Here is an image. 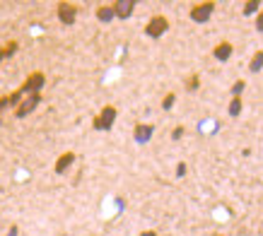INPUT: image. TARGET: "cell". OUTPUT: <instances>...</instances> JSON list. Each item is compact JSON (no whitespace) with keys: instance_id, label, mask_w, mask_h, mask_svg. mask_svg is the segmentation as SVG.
Wrapping results in <instances>:
<instances>
[{"instance_id":"cell-10","label":"cell","mask_w":263,"mask_h":236,"mask_svg":"<svg viewBox=\"0 0 263 236\" xmlns=\"http://www.w3.org/2000/svg\"><path fill=\"white\" fill-rule=\"evenodd\" d=\"M75 162V154L72 152H65V154H61L56 162V173H65L68 169H70V164Z\"/></svg>"},{"instance_id":"cell-5","label":"cell","mask_w":263,"mask_h":236,"mask_svg":"<svg viewBox=\"0 0 263 236\" xmlns=\"http://www.w3.org/2000/svg\"><path fill=\"white\" fill-rule=\"evenodd\" d=\"M213 10H215V3H198V5H193L191 8V19L193 22H208L210 15H213Z\"/></svg>"},{"instance_id":"cell-1","label":"cell","mask_w":263,"mask_h":236,"mask_svg":"<svg viewBox=\"0 0 263 236\" xmlns=\"http://www.w3.org/2000/svg\"><path fill=\"white\" fill-rule=\"evenodd\" d=\"M46 85V77H44V72H32L29 77L24 80V85L20 87V92H22V96L27 94H41V87Z\"/></svg>"},{"instance_id":"cell-17","label":"cell","mask_w":263,"mask_h":236,"mask_svg":"<svg viewBox=\"0 0 263 236\" xmlns=\"http://www.w3.org/2000/svg\"><path fill=\"white\" fill-rule=\"evenodd\" d=\"M244 87H247V82H244V80H237V82L232 85V94H234V96H239L241 92H244Z\"/></svg>"},{"instance_id":"cell-2","label":"cell","mask_w":263,"mask_h":236,"mask_svg":"<svg viewBox=\"0 0 263 236\" xmlns=\"http://www.w3.org/2000/svg\"><path fill=\"white\" fill-rule=\"evenodd\" d=\"M167 29H169V19H167V17H164V15H155L150 22H147V27H145V34H147L150 39H160Z\"/></svg>"},{"instance_id":"cell-11","label":"cell","mask_w":263,"mask_h":236,"mask_svg":"<svg viewBox=\"0 0 263 236\" xmlns=\"http://www.w3.org/2000/svg\"><path fill=\"white\" fill-rule=\"evenodd\" d=\"M97 19H99V22H111V19H114L111 5H102V8L97 10Z\"/></svg>"},{"instance_id":"cell-20","label":"cell","mask_w":263,"mask_h":236,"mask_svg":"<svg viewBox=\"0 0 263 236\" xmlns=\"http://www.w3.org/2000/svg\"><path fill=\"white\" fill-rule=\"evenodd\" d=\"M10 106V99L8 96H0V111H5Z\"/></svg>"},{"instance_id":"cell-24","label":"cell","mask_w":263,"mask_h":236,"mask_svg":"<svg viewBox=\"0 0 263 236\" xmlns=\"http://www.w3.org/2000/svg\"><path fill=\"white\" fill-rule=\"evenodd\" d=\"M213 236H222V234H213Z\"/></svg>"},{"instance_id":"cell-21","label":"cell","mask_w":263,"mask_h":236,"mask_svg":"<svg viewBox=\"0 0 263 236\" xmlns=\"http://www.w3.org/2000/svg\"><path fill=\"white\" fill-rule=\"evenodd\" d=\"M183 135V128H176L174 133H172V137H174V140H179V137H181Z\"/></svg>"},{"instance_id":"cell-6","label":"cell","mask_w":263,"mask_h":236,"mask_svg":"<svg viewBox=\"0 0 263 236\" xmlns=\"http://www.w3.org/2000/svg\"><path fill=\"white\" fill-rule=\"evenodd\" d=\"M58 19H61V24H75V19H78V8L72 5V3H58Z\"/></svg>"},{"instance_id":"cell-13","label":"cell","mask_w":263,"mask_h":236,"mask_svg":"<svg viewBox=\"0 0 263 236\" xmlns=\"http://www.w3.org/2000/svg\"><path fill=\"white\" fill-rule=\"evenodd\" d=\"M241 113V96H234L230 102V116L232 118H237Z\"/></svg>"},{"instance_id":"cell-14","label":"cell","mask_w":263,"mask_h":236,"mask_svg":"<svg viewBox=\"0 0 263 236\" xmlns=\"http://www.w3.org/2000/svg\"><path fill=\"white\" fill-rule=\"evenodd\" d=\"M15 51H17V41H10L5 48H0V63H3L5 58H10V55L15 53Z\"/></svg>"},{"instance_id":"cell-12","label":"cell","mask_w":263,"mask_h":236,"mask_svg":"<svg viewBox=\"0 0 263 236\" xmlns=\"http://www.w3.org/2000/svg\"><path fill=\"white\" fill-rule=\"evenodd\" d=\"M261 68H263V51H256L254 58L249 61V70H251V72H258Z\"/></svg>"},{"instance_id":"cell-16","label":"cell","mask_w":263,"mask_h":236,"mask_svg":"<svg viewBox=\"0 0 263 236\" xmlns=\"http://www.w3.org/2000/svg\"><path fill=\"white\" fill-rule=\"evenodd\" d=\"M198 85H200L198 75H191V77L186 80V89H189V92H196V89H198Z\"/></svg>"},{"instance_id":"cell-15","label":"cell","mask_w":263,"mask_h":236,"mask_svg":"<svg viewBox=\"0 0 263 236\" xmlns=\"http://www.w3.org/2000/svg\"><path fill=\"white\" fill-rule=\"evenodd\" d=\"M258 8H261V3H258V0H249L247 5H244V15H254Z\"/></svg>"},{"instance_id":"cell-18","label":"cell","mask_w":263,"mask_h":236,"mask_svg":"<svg viewBox=\"0 0 263 236\" xmlns=\"http://www.w3.org/2000/svg\"><path fill=\"white\" fill-rule=\"evenodd\" d=\"M174 102H176V94H167V96H164V102H162V109L169 111L172 106H174Z\"/></svg>"},{"instance_id":"cell-4","label":"cell","mask_w":263,"mask_h":236,"mask_svg":"<svg viewBox=\"0 0 263 236\" xmlns=\"http://www.w3.org/2000/svg\"><path fill=\"white\" fill-rule=\"evenodd\" d=\"M41 104V94H29L27 99H22V102L17 104V109H15V116L17 118H24V116H29L36 106Z\"/></svg>"},{"instance_id":"cell-3","label":"cell","mask_w":263,"mask_h":236,"mask_svg":"<svg viewBox=\"0 0 263 236\" xmlns=\"http://www.w3.org/2000/svg\"><path fill=\"white\" fill-rule=\"evenodd\" d=\"M116 116H119V111L114 109V106H104L102 113L95 118V128H97V130H109V128L114 126Z\"/></svg>"},{"instance_id":"cell-19","label":"cell","mask_w":263,"mask_h":236,"mask_svg":"<svg viewBox=\"0 0 263 236\" xmlns=\"http://www.w3.org/2000/svg\"><path fill=\"white\" fill-rule=\"evenodd\" d=\"M256 29H258V32H263V10L256 15Z\"/></svg>"},{"instance_id":"cell-7","label":"cell","mask_w":263,"mask_h":236,"mask_svg":"<svg viewBox=\"0 0 263 236\" xmlns=\"http://www.w3.org/2000/svg\"><path fill=\"white\" fill-rule=\"evenodd\" d=\"M114 10V17H121V19H126V17L133 15V10H136V0H116L111 5Z\"/></svg>"},{"instance_id":"cell-23","label":"cell","mask_w":263,"mask_h":236,"mask_svg":"<svg viewBox=\"0 0 263 236\" xmlns=\"http://www.w3.org/2000/svg\"><path fill=\"white\" fill-rule=\"evenodd\" d=\"M140 236H157V231H143Z\"/></svg>"},{"instance_id":"cell-9","label":"cell","mask_w":263,"mask_h":236,"mask_svg":"<svg viewBox=\"0 0 263 236\" xmlns=\"http://www.w3.org/2000/svg\"><path fill=\"white\" fill-rule=\"evenodd\" d=\"M232 51H234V48H232L230 41H222V44H217V46H215L213 55H215L217 61H222V63H224V61H230V58H232Z\"/></svg>"},{"instance_id":"cell-22","label":"cell","mask_w":263,"mask_h":236,"mask_svg":"<svg viewBox=\"0 0 263 236\" xmlns=\"http://www.w3.org/2000/svg\"><path fill=\"white\" fill-rule=\"evenodd\" d=\"M17 231H20V229H17V227H12V229H10V231H8V236H17Z\"/></svg>"},{"instance_id":"cell-8","label":"cell","mask_w":263,"mask_h":236,"mask_svg":"<svg viewBox=\"0 0 263 236\" xmlns=\"http://www.w3.org/2000/svg\"><path fill=\"white\" fill-rule=\"evenodd\" d=\"M152 133H155V128L150 123H138L136 130H133V137H136L138 145H145V142H150Z\"/></svg>"}]
</instances>
